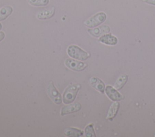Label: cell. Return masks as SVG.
I'll return each mask as SVG.
<instances>
[{
  "label": "cell",
  "instance_id": "cell-1",
  "mask_svg": "<svg viewBox=\"0 0 155 137\" xmlns=\"http://www.w3.org/2000/svg\"><path fill=\"white\" fill-rule=\"evenodd\" d=\"M81 87V84H71L68 85L65 89L62 95L63 103L68 104L73 102Z\"/></svg>",
  "mask_w": 155,
  "mask_h": 137
},
{
  "label": "cell",
  "instance_id": "cell-2",
  "mask_svg": "<svg viewBox=\"0 0 155 137\" xmlns=\"http://www.w3.org/2000/svg\"><path fill=\"white\" fill-rule=\"evenodd\" d=\"M67 53L70 57L81 61L87 60L90 56V54L88 53L75 45H70L67 48Z\"/></svg>",
  "mask_w": 155,
  "mask_h": 137
},
{
  "label": "cell",
  "instance_id": "cell-3",
  "mask_svg": "<svg viewBox=\"0 0 155 137\" xmlns=\"http://www.w3.org/2000/svg\"><path fill=\"white\" fill-rule=\"evenodd\" d=\"M107 19V14L102 11L98 12L93 16L89 18L84 21V25L90 28H93L97 27L105 21Z\"/></svg>",
  "mask_w": 155,
  "mask_h": 137
},
{
  "label": "cell",
  "instance_id": "cell-4",
  "mask_svg": "<svg viewBox=\"0 0 155 137\" xmlns=\"http://www.w3.org/2000/svg\"><path fill=\"white\" fill-rule=\"evenodd\" d=\"M47 91L49 97L55 104H60L62 103V100L61 95L54 85V83L52 81H50L47 88Z\"/></svg>",
  "mask_w": 155,
  "mask_h": 137
},
{
  "label": "cell",
  "instance_id": "cell-5",
  "mask_svg": "<svg viewBox=\"0 0 155 137\" xmlns=\"http://www.w3.org/2000/svg\"><path fill=\"white\" fill-rule=\"evenodd\" d=\"M65 65L69 68L74 71H81L84 70L87 67V64L82 62L75 60L72 59H67L65 60Z\"/></svg>",
  "mask_w": 155,
  "mask_h": 137
},
{
  "label": "cell",
  "instance_id": "cell-6",
  "mask_svg": "<svg viewBox=\"0 0 155 137\" xmlns=\"http://www.w3.org/2000/svg\"><path fill=\"white\" fill-rule=\"evenodd\" d=\"M105 92L107 96L113 101H120L124 98V96L120 94L116 89L110 85L106 86L105 88Z\"/></svg>",
  "mask_w": 155,
  "mask_h": 137
},
{
  "label": "cell",
  "instance_id": "cell-7",
  "mask_svg": "<svg viewBox=\"0 0 155 137\" xmlns=\"http://www.w3.org/2000/svg\"><path fill=\"white\" fill-rule=\"evenodd\" d=\"M88 33L93 37H99L110 31V28L108 25H102L99 27H94L87 30Z\"/></svg>",
  "mask_w": 155,
  "mask_h": 137
},
{
  "label": "cell",
  "instance_id": "cell-8",
  "mask_svg": "<svg viewBox=\"0 0 155 137\" xmlns=\"http://www.w3.org/2000/svg\"><path fill=\"white\" fill-rule=\"evenodd\" d=\"M82 106L79 103H74L73 104L64 106L62 107L61 110V115L64 116L65 115L74 113L76 112L79 111L81 109Z\"/></svg>",
  "mask_w": 155,
  "mask_h": 137
},
{
  "label": "cell",
  "instance_id": "cell-9",
  "mask_svg": "<svg viewBox=\"0 0 155 137\" xmlns=\"http://www.w3.org/2000/svg\"><path fill=\"white\" fill-rule=\"evenodd\" d=\"M99 41L104 44L107 45H116L117 42L118 40L116 36L114 35L109 33L105 34L99 37Z\"/></svg>",
  "mask_w": 155,
  "mask_h": 137
},
{
  "label": "cell",
  "instance_id": "cell-10",
  "mask_svg": "<svg viewBox=\"0 0 155 137\" xmlns=\"http://www.w3.org/2000/svg\"><path fill=\"white\" fill-rule=\"evenodd\" d=\"M89 81L90 85L93 88H94L96 90L102 94L104 93L105 88V84L100 78L96 77H92L90 78Z\"/></svg>",
  "mask_w": 155,
  "mask_h": 137
},
{
  "label": "cell",
  "instance_id": "cell-11",
  "mask_svg": "<svg viewBox=\"0 0 155 137\" xmlns=\"http://www.w3.org/2000/svg\"><path fill=\"white\" fill-rule=\"evenodd\" d=\"M55 13V9L54 7L50 9L44 10L38 13L36 17L38 19L44 20V19H48L52 18Z\"/></svg>",
  "mask_w": 155,
  "mask_h": 137
},
{
  "label": "cell",
  "instance_id": "cell-12",
  "mask_svg": "<svg viewBox=\"0 0 155 137\" xmlns=\"http://www.w3.org/2000/svg\"><path fill=\"white\" fill-rule=\"evenodd\" d=\"M119 108V103L117 101L113 103L110 107V109L108 110L106 118L107 119L112 120L116 116Z\"/></svg>",
  "mask_w": 155,
  "mask_h": 137
},
{
  "label": "cell",
  "instance_id": "cell-13",
  "mask_svg": "<svg viewBox=\"0 0 155 137\" xmlns=\"http://www.w3.org/2000/svg\"><path fill=\"white\" fill-rule=\"evenodd\" d=\"M84 132L82 130L74 127L67 128L64 131V135L67 136L79 137L82 136Z\"/></svg>",
  "mask_w": 155,
  "mask_h": 137
},
{
  "label": "cell",
  "instance_id": "cell-14",
  "mask_svg": "<svg viewBox=\"0 0 155 137\" xmlns=\"http://www.w3.org/2000/svg\"><path fill=\"white\" fill-rule=\"evenodd\" d=\"M13 12V7L10 5H6L0 9V21L6 19Z\"/></svg>",
  "mask_w": 155,
  "mask_h": 137
},
{
  "label": "cell",
  "instance_id": "cell-15",
  "mask_svg": "<svg viewBox=\"0 0 155 137\" xmlns=\"http://www.w3.org/2000/svg\"><path fill=\"white\" fill-rule=\"evenodd\" d=\"M128 80V75L125 74H123L120 75L117 79L116 80L114 84V88L116 89L117 90H120L124 86L125 84Z\"/></svg>",
  "mask_w": 155,
  "mask_h": 137
},
{
  "label": "cell",
  "instance_id": "cell-16",
  "mask_svg": "<svg viewBox=\"0 0 155 137\" xmlns=\"http://www.w3.org/2000/svg\"><path fill=\"white\" fill-rule=\"evenodd\" d=\"M85 136L86 137H95L96 134L94 129V124L93 123L87 125L84 129Z\"/></svg>",
  "mask_w": 155,
  "mask_h": 137
},
{
  "label": "cell",
  "instance_id": "cell-17",
  "mask_svg": "<svg viewBox=\"0 0 155 137\" xmlns=\"http://www.w3.org/2000/svg\"><path fill=\"white\" fill-rule=\"evenodd\" d=\"M29 4L33 6H45L49 3V0H27Z\"/></svg>",
  "mask_w": 155,
  "mask_h": 137
},
{
  "label": "cell",
  "instance_id": "cell-18",
  "mask_svg": "<svg viewBox=\"0 0 155 137\" xmlns=\"http://www.w3.org/2000/svg\"><path fill=\"white\" fill-rule=\"evenodd\" d=\"M143 1L147 4L155 5V0H143Z\"/></svg>",
  "mask_w": 155,
  "mask_h": 137
},
{
  "label": "cell",
  "instance_id": "cell-19",
  "mask_svg": "<svg viewBox=\"0 0 155 137\" xmlns=\"http://www.w3.org/2000/svg\"><path fill=\"white\" fill-rule=\"evenodd\" d=\"M5 37V33L3 31H0V42L2 41Z\"/></svg>",
  "mask_w": 155,
  "mask_h": 137
},
{
  "label": "cell",
  "instance_id": "cell-20",
  "mask_svg": "<svg viewBox=\"0 0 155 137\" xmlns=\"http://www.w3.org/2000/svg\"><path fill=\"white\" fill-rule=\"evenodd\" d=\"M2 25L1 23H0V30L2 29Z\"/></svg>",
  "mask_w": 155,
  "mask_h": 137
}]
</instances>
